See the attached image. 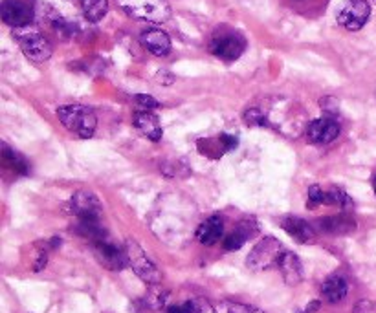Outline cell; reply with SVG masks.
<instances>
[{
  "instance_id": "obj_19",
  "label": "cell",
  "mask_w": 376,
  "mask_h": 313,
  "mask_svg": "<svg viewBox=\"0 0 376 313\" xmlns=\"http://www.w3.org/2000/svg\"><path fill=\"white\" fill-rule=\"evenodd\" d=\"M167 313H215V306L207 303L206 298H189L182 304L167 306Z\"/></svg>"
},
{
  "instance_id": "obj_6",
  "label": "cell",
  "mask_w": 376,
  "mask_h": 313,
  "mask_svg": "<svg viewBox=\"0 0 376 313\" xmlns=\"http://www.w3.org/2000/svg\"><path fill=\"white\" fill-rule=\"evenodd\" d=\"M0 13H2V21L8 26L21 30V28H28L33 22L35 8L30 0H4Z\"/></svg>"
},
{
  "instance_id": "obj_27",
  "label": "cell",
  "mask_w": 376,
  "mask_h": 313,
  "mask_svg": "<svg viewBox=\"0 0 376 313\" xmlns=\"http://www.w3.org/2000/svg\"><path fill=\"white\" fill-rule=\"evenodd\" d=\"M135 101L139 105V107H144L145 110H151V108H156L158 105H160L155 98H151V96H145V93H138V96L135 98Z\"/></svg>"
},
{
  "instance_id": "obj_3",
  "label": "cell",
  "mask_w": 376,
  "mask_h": 313,
  "mask_svg": "<svg viewBox=\"0 0 376 313\" xmlns=\"http://www.w3.org/2000/svg\"><path fill=\"white\" fill-rule=\"evenodd\" d=\"M283 244L273 238V236H264L263 240H259L253 249L250 251L246 258V266L252 271H266L270 267H277L279 260L284 255Z\"/></svg>"
},
{
  "instance_id": "obj_12",
  "label": "cell",
  "mask_w": 376,
  "mask_h": 313,
  "mask_svg": "<svg viewBox=\"0 0 376 313\" xmlns=\"http://www.w3.org/2000/svg\"><path fill=\"white\" fill-rule=\"evenodd\" d=\"M142 46L156 57H165L171 52V39L164 30L158 28H151V30L142 31L139 35Z\"/></svg>"
},
{
  "instance_id": "obj_32",
  "label": "cell",
  "mask_w": 376,
  "mask_h": 313,
  "mask_svg": "<svg viewBox=\"0 0 376 313\" xmlns=\"http://www.w3.org/2000/svg\"><path fill=\"white\" fill-rule=\"evenodd\" d=\"M375 4H376V0H375Z\"/></svg>"
},
{
  "instance_id": "obj_16",
  "label": "cell",
  "mask_w": 376,
  "mask_h": 313,
  "mask_svg": "<svg viewBox=\"0 0 376 313\" xmlns=\"http://www.w3.org/2000/svg\"><path fill=\"white\" fill-rule=\"evenodd\" d=\"M133 125H135L139 132L144 134L145 138H149L151 141H158V139L162 138L160 119L156 118L155 114H151L149 110L136 112L135 119H133Z\"/></svg>"
},
{
  "instance_id": "obj_2",
  "label": "cell",
  "mask_w": 376,
  "mask_h": 313,
  "mask_svg": "<svg viewBox=\"0 0 376 313\" xmlns=\"http://www.w3.org/2000/svg\"><path fill=\"white\" fill-rule=\"evenodd\" d=\"M119 8L133 19L162 24L171 17V6L167 0H118Z\"/></svg>"
},
{
  "instance_id": "obj_11",
  "label": "cell",
  "mask_w": 376,
  "mask_h": 313,
  "mask_svg": "<svg viewBox=\"0 0 376 313\" xmlns=\"http://www.w3.org/2000/svg\"><path fill=\"white\" fill-rule=\"evenodd\" d=\"M68 206H70V211L78 218H99L101 209H103L98 196L94 195L92 190L85 189L74 193V196L68 202Z\"/></svg>"
},
{
  "instance_id": "obj_21",
  "label": "cell",
  "mask_w": 376,
  "mask_h": 313,
  "mask_svg": "<svg viewBox=\"0 0 376 313\" xmlns=\"http://www.w3.org/2000/svg\"><path fill=\"white\" fill-rule=\"evenodd\" d=\"M2 159H4V163L10 167L11 170H15L17 175H22L26 176L28 175V163L26 159L22 158L19 152H15V150H11L8 145H4L2 147Z\"/></svg>"
},
{
  "instance_id": "obj_24",
  "label": "cell",
  "mask_w": 376,
  "mask_h": 313,
  "mask_svg": "<svg viewBox=\"0 0 376 313\" xmlns=\"http://www.w3.org/2000/svg\"><path fill=\"white\" fill-rule=\"evenodd\" d=\"M327 206H336L341 207V209H349L352 206V200H350L347 193L340 187H330L327 190Z\"/></svg>"
},
{
  "instance_id": "obj_26",
  "label": "cell",
  "mask_w": 376,
  "mask_h": 313,
  "mask_svg": "<svg viewBox=\"0 0 376 313\" xmlns=\"http://www.w3.org/2000/svg\"><path fill=\"white\" fill-rule=\"evenodd\" d=\"M309 204H310V207L320 206V204H325V206H327V190L321 189L320 185H310Z\"/></svg>"
},
{
  "instance_id": "obj_23",
  "label": "cell",
  "mask_w": 376,
  "mask_h": 313,
  "mask_svg": "<svg viewBox=\"0 0 376 313\" xmlns=\"http://www.w3.org/2000/svg\"><path fill=\"white\" fill-rule=\"evenodd\" d=\"M215 313H264L263 310L253 308L248 304L235 303V301H222L215 306Z\"/></svg>"
},
{
  "instance_id": "obj_5",
  "label": "cell",
  "mask_w": 376,
  "mask_h": 313,
  "mask_svg": "<svg viewBox=\"0 0 376 313\" xmlns=\"http://www.w3.org/2000/svg\"><path fill=\"white\" fill-rule=\"evenodd\" d=\"M17 41L21 44L24 55L31 61L44 62L52 57V44L41 31L30 30V26L21 28V30H17Z\"/></svg>"
},
{
  "instance_id": "obj_13",
  "label": "cell",
  "mask_w": 376,
  "mask_h": 313,
  "mask_svg": "<svg viewBox=\"0 0 376 313\" xmlns=\"http://www.w3.org/2000/svg\"><path fill=\"white\" fill-rule=\"evenodd\" d=\"M281 227L284 231L289 233L294 240H298L299 244H312L316 242V229L312 224H309L303 218L299 216H287L281 220Z\"/></svg>"
},
{
  "instance_id": "obj_20",
  "label": "cell",
  "mask_w": 376,
  "mask_h": 313,
  "mask_svg": "<svg viewBox=\"0 0 376 313\" xmlns=\"http://www.w3.org/2000/svg\"><path fill=\"white\" fill-rule=\"evenodd\" d=\"M81 10L87 21L99 22L107 15L108 0H81Z\"/></svg>"
},
{
  "instance_id": "obj_1",
  "label": "cell",
  "mask_w": 376,
  "mask_h": 313,
  "mask_svg": "<svg viewBox=\"0 0 376 313\" xmlns=\"http://www.w3.org/2000/svg\"><path fill=\"white\" fill-rule=\"evenodd\" d=\"M57 118L62 127L81 139L92 138L98 127V118L90 107L85 105H67L57 108Z\"/></svg>"
},
{
  "instance_id": "obj_18",
  "label": "cell",
  "mask_w": 376,
  "mask_h": 313,
  "mask_svg": "<svg viewBox=\"0 0 376 313\" xmlns=\"http://www.w3.org/2000/svg\"><path fill=\"white\" fill-rule=\"evenodd\" d=\"M318 226H320L321 231L330 233V235H345V233H350L356 229L354 220L345 218V216H327V218H320Z\"/></svg>"
},
{
  "instance_id": "obj_30",
  "label": "cell",
  "mask_w": 376,
  "mask_h": 313,
  "mask_svg": "<svg viewBox=\"0 0 376 313\" xmlns=\"http://www.w3.org/2000/svg\"><path fill=\"white\" fill-rule=\"evenodd\" d=\"M320 306H321L320 301H312V303H310L309 306H307V308L303 310V312H299V313H314V312H318V310H320Z\"/></svg>"
},
{
  "instance_id": "obj_25",
  "label": "cell",
  "mask_w": 376,
  "mask_h": 313,
  "mask_svg": "<svg viewBox=\"0 0 376 313\" xmlns=\"http://www.w3.org/2000/svg\"><path fill=\"white\" fill-rule=\"evenodd\" d=\"M244 123L248 127H268V129H272V123L268 121V118L259 108H250V110L244 112Z\"/></svg>"
},
{
  "instance_id": "obj_9",
  "label": "cell",
  "mask_w": 376,
  "mask_h": 313,
  "mask_svg": "<svg viewBox=\"0 0 376 313\" xmlns=\"http://www.w3.org/2000/svg\"><path fill=\"white\" fill-rule=\"evenodd\" d=\"M246 48V41L241 33L230 31V33H221V35L213 37L210 50L215 57L224 59V61H235L242 55Z\"/></svg>"
},
{
  "instance_id": "obj_15",
  "label": "cell",
  "mask_w": 376,
  "mask_h": 313,
  "mask_svg": "<svg viewBox=\"0 0 376 313\" xmlns=\"http://www.w3.org/2000/svg\"><path fill=\"white\" fill-rule=\"evenodd\" d=\"M222 235H224V222L221 216H212L196 227V240L202 246H213L221 240Z\"/></svg>"
},
{
  "instance_id": "obj_8",
  "label": "cell",
  "mask_w": 376,
  "mask_h": 313,
  "mask_svg": "<svg viewBox=\"0 0 376 313\" xmlns=\"http://www.w3.org/2000/svg\"><path fill=\"white\" fill-rule=\"evenodd\" d=\"M92 246L96 260L103 267L110 269V271H121V269L129 266V257H127L125 247L114 246L107 238H105V240L94 242Z\"/></svg>"
},
{
  "instance_id": "obj_7",
  "label": "cell",
  "mask_w": 376,
  "mask_h": 313,
  "mask_svg": "<svg viewBox=\"0 0 376 313\" xmlns=\"http://www.w3.org/2000/svg\"><path fill=\"white\" fill-rule=\"evenodd\" d=\"M369 17H371V6L367 0H347L336 19L338 24L345 30L358 31L366 26Z\"/></svg>"
},
{
  "instance_id": "obj_29",
  "label": "cell",
  "mask_w": 376,
  "mask_h": 313,
  "mask_svg": "<svg viewBox=\"0 0 376 313\" xmlns=\"http://www.w3.org/2000/svg\"><path fill=\"white\" fill-rule=\"evenodd\" d=\"M46 262H48L46 251H41L35 258V266H33V271H41V269H44V267H46Z\"/></svg>"
},
{
  "instance_id": "obj_31",
  "label": "cell",
  "mask_w": 376,
  "mask_h": 313,
  "mask_svg": "<svg viewBox=\"0 0 376 313\" xmlns=\"http://www.w3.org/2000/svg\"><path fill=\"white\" fill-rule=\"evenodd\" d=\"M373 189H375V195H376V175H375V178H373Z\"/></svg>"
},
{
  "instance_id": "obj_22",
  "label": "cell",
  "mask_w": 376,
  "mask_h": 313,
  "mask_svg": "<svg viewBox=\"0 0 376 313\" xmlns=\"http://www.w3.org/2000/svg\"><path fill=\"white\" fill-rule=\"evenodd\" d=\"M250 236H252V229H250V227H237L235 231H232L224 238V249H226V251H237V249H241V247L246 244Z\"/></svg>"
},
{
  "instance_id": "obj_28",
  "label": "cell",
  "mask_w": 376,
  "mask_h": 313,
  "mask_svg": "<svg viewBox=\"0 0 376 313\" xmlns=\"http://www.w3.org/2000/svg\"><path fill=\"white\" fill-rule=\"evenodd\" d=\"M354 313H376L375 303H371V301H360V303L356 304Z\"/></svg>"
},
{
  "instance_id": "obj_17",
  "label": "cell",
  "mask_w": 376,
  "mask_h": 313,
  "mask_svg": "<svg viewBox=\"0 0 376 313\" xmlns=\"http://www.w3.org/2000/svg\"><path fill=\"white\" fill-rule=\"evenodd\" d=\"M347 293H349V284H347L345 277H341V275H332L321 286V295L330 304L341 303L347 297Z\"/></svg>"
},
{
  "instance_id": "obj_14",
  "label": "cell",
  "mask_w": 376,
  "mask_h": 313,
  "mask_svg": "<svg viewBox=\"0 0 376 313\" xmlns=\"http://www.w3.org/2000/svg\"><path fill=\"white\" fill-rule=\"evenodd\" d=\"M279 271L283 275L284 283L289 286H298L303 280V266L296 253L284 251V255L279 260Z\"/></svg>"
},
{
  "instance_id": "obj_10",
  "label": "cell",
  "mask_w": 376,
  "mask_h": 313,
  "mask_svg": "<svg viewBox=\"0 0 376 313\" xmlns=\"http://www.w3.org/2000/svg\"><path fill=\"white\" fill-rule=\"evenodd\" d=\"M307 139L312 145H329L332 143L341 132V127L338 119L332 116H325V118L314 119L307 125Z\"/></svg>"
},
{
  "instance_id": "obj_4",
  "label": "cell",
  "mask_w": 376,
  "mask_h": 313,
  "mask_svg": "<svg viewBox=\"0 0 376 313\" xmlns=\"http://www.w3.org/2000/svg\"><path fill=\"white\" fill-rule=\"evenodd\" d=\"M125 251H127V257H129V266L133 267V271H135L145 284H149V286L160 284V269L145 255V251L142 249L138 242L133 240V238H127V242H125Z\"/></svg>"
}]
</instances>
